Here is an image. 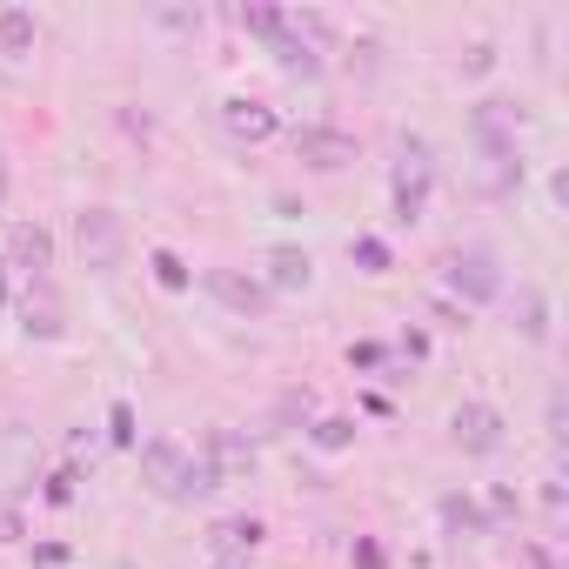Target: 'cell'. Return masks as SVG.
Masks as SVG:
<instances>
[{"label":"cell","instance_id":"1","mask_svg":"<svg viewBox=\"0 0 569 569\" xmlns=\"http://www.w3.org/2000/svg\"><path fill=\"white\" fill-rule=\"evenodd\" d=\"M74 248H81V261H88L94 274H114L121 254H128V221H121L114 208H81V214H74Z\"/></svg>","mask_w":569,"mask_h":569},{"label":"cell","instance_id":"2","mask_svg":"<svg viewBox=\"0 0 569 569\" xmlns=\"http://www.w3.org/2000/svg\"><path fill=\"white\" fill-rule=\"evenodd\" d=\"M449 296H462V309H489L502 302V268L489 248H462L449 254Z\"/></svg>","mask_w":569,"mask_h":569},{"label":"cell","instance_id":"3","mask_svg":"<svg viewBox=\"0 0 569 569\" xmlns=\"http://www.w3.org/2000/svg\"><path fill=\"white\" fill-rule=\"evenodd\" d=\"M356 154H362V141H356L349 128H336V121H309V128H296V161L316 168V174H342Z\"/></svg>","mask_w":569,"mask_h":569},{"label":"cell","instance_id":"4","mask_svg":"<svg viewBox=\"0 0 569 569\" xmlns=\"http://www.w3.org/2000/svg\"><path fill=\"white\" fill-rule=\"evenodd\" d=\"M201 289L228 309V316H241V322H261L268 316V281L261 274H241V268H201Z\"/></svg>","mask_w":569,"mask_h":569},{"label":"cell","instance_id":"5","mask_svg":"<svg viewBox=\"0 0 569 569\" xmlns=\"http://www.w3.org/2000/svg\"><path fill=\"white\" fill-rule=\"evenodd\" d=\"M449 436H456V449L462 456H496L502 449V436H509V416L496 409V402H462L456 416H449Z\"/></svg>","mask_w":569,"mask_h":569},{"label":"cell","instance_id":"6","mask_svg":"<svg viewBox=\"0 0 569 569\" xmlns=\"http://www.w3.org/2000/svg\"><path fill=\"white\" fill-rule=\"evenodd\" d=\"M221 128H228L234 141H248V148H261V141L281 134V114H274L268 101H254V94H228V101H221Z\"/></svg>","mask_w":569,"mask_h":569},{"label":"cell","instance_id":"7","mask_svg":"<svg viewBox=\"0 0 569 569\" xmlns=\"http://www.w3.org/2000/svg\"><path fill=\"white\" fill-rule=\"evenodd\" d=\"M8 268H28L34 281L54 268V228L48 221H14L8 228Z\"/></svg>","mask_w":569,"mask_h":569},{"label":"cell","instance_id":"8","mask_svg":"<svg viewBox=\"0 0 569 569\" xmlns=\"http://www.w3.org/2000/svg\"><path fill=\"white\" fill-rule=\"evenodd\" d=\"M261 542H268V522H261V516H221V522L208 529L214 562H248Z\"/></svg>","mask_w":569,"mask_h":569},{"label":"cell","instance_id":"9","mask_svg":"<svg viewBox=\"0 0 569 569\" xmlns=\"http://www.w3.org/2000/svg\"><path fill=\"white\" fill-rule=\"evenodd\" d=\"M21 336H28V342H61V336H68L61 302H54V281H48V274L21 296Z\"/></svg>","mask_w":569,"mask_h":569},{"label":"cell","instance_id":"10","mask_svg":"<svg viewBox=\"0 0 569 569\" xmlns=\"http://www.w3.org/2000/svg\"><path fill=\"white\" fill-rule=\"evenodd\" d=\"M201 456L214 462V476H221V482H241V476H254V462H261V456H254V442H248L241 429H208Z\"/></svg>","mask_w":569,"mask_h":569},{"label":"cell","instance_id":"11","mask_svg":"<svg viewBox=\"0 0 569 569\" xmlns=\"http://www.w3.org/2000/svg\"><path fill=\"white\" fill-rule=\"evenodd\" d=\"M309 281H316V254L309 248H296V241L268 248V296L274 289H309Z\"/></svg>","mask_w":569,"mask_h":569},{"label":"cell","instance_id":"12","mask_svg":"<svg viewBox=\"0 0 569 569\" xmlns=\"http://www.w3.org/2000/svg\"><path fill=\"white\" fill-rule=\"evenodd\" d=\"M268 54H274V68H281V74H296V81H316V74L329 68V61H322V48H309L296 28H281V34L268 41Z\"/></svg>","mask_w":569,"mask_h":569},{"label":"cell","instance_id":"13","mask_svg":"<svg viewBox=\"0 0 569 569\" xmlns=\"http://www.w3.org/2000/svg\"><path fill=\"white\" fill-rule=\"evenodd\" d=\"M134 456H141V476H148V482H154L161 496L174 489V476H181V462H188V449H181L174 436H148V442H141Z\"/></svg>","mask_w":569,"mask_h":569},{"label":"cell","instance_id":"14","mask_svg":"<svg viewBox=\"0 0 569 569\" xmlns=\"http://www.w3.org/2000/svg\"><path fill=\"white\" fill-rule=\"evenodd\" d=\"M34 41H41V21H34V8H0V54H8V61H21V54H34Z\"/></svg>","mask_w":569,"mask_h":569},{"label":"cell","instance_id":"15","mask_svg":"<svg viewBox=\"0 0 569 569\" xmlns=\"http://www.w3.org/2000/svg\"><path fill=\"white\" fill-rule=\"evenodd\" d=\"M214 489H221L214 462H208V456H188L181 476H174V489H168V502H201V496H214Z\"/></svg>","mask_w":569,"mask_h":569},{"label":"cell","instance_id":"16","mask_svg":"<svg viewBox=\"0 0 569 569\" xmlns=\"http://www.w3.org/2000/svg\"><path fill=\"white\" fill-rule=\"evenodd\" d=\"M436 516H442V529H456V536H489V529H496V522L462 496V489H449V496L436 502Z\"/></svg>","mask_w":569,"mask_h":569},{"label":"cell","instance_id":"17","mask_svg":"<svg viewBox=\"0 0 569 569\" xmlns=\"http://www.w3.org/2000/svg\"><path fill=\"white\" fill-rule=\"evenodd\" d=\"M516 329H522L536 349L549 342V302H542V289H529V281L516 289Z\"/></svg>","mask_w":569,"mask_h":569},{"label":"cell","instance_id":"18","mask_svg":"<svg viewBox=\"0 0 569 569\" xmlns=\"http://www.w3.org/2000/svg\"><path fill=\"white\" fill-rule=\"evenodd\" d=\"M234 21H241L254 41H274L281 28H289V8H268V0H241V8H234Z\"/></svg>","mask_w":569,"mask_h":569},{"label":"cell","instance_id":"19","mask_svg":"<svg viewBox=\"0 0 569 569\" xmlns=\"http://www.w3.org/2000/svg\"><path fill=\"white\" fill-rule=\"evenodd\" d=\"M148 274L161 281L168 296H188V289H194V268H188V261H181L174 248H154V254H148Z\"/></svg>","mask_w":569,"mask_h":569},{"label":"cell","instance_id":"20","mask_svg":"<svg viewBox=\"0 0 569 569\" xmlns=\"http://www.w3.org/2000/svg\"><path fill=\"white\" fill-rule=\"evenodd\" d=\"M309 442H316L322 456H342V449L356 442V416H316V422H309Z\"/></svg>","mask_w":569,"mask_h":569},{"label":"cell","instance_id":"21","mask_svg":"<svg viewBox=\"0 0 569 569\" xmlns=\"http://www.w3.org/2000/svg\"><path fill=\"white\" fill-rule=\"evenodd\" d=\"M349 254H356V268H362V274H389V268H396V254H389V241H382V234H356V241H349Z\"/></svg>","mask_w":569,"mask_h":569},{"label":"cell","instance_id":"22","mask_svg":"<svg viewBox=\"0 0 569 569\" xmlns=\"http://www.w3.org/2000/svg\"><path fill=\"white\" fill-rule=\"evenodd\" d=\"M108 442H114V449H141V429H134V402H114V409H108Z\"/></svg>","mask_w":569,"mask_h":569},{"label":"cell","instance_id":"23","mask_svg":"<svg viewBox=\"0 0 569 569\" xmlns=\"http://www.w3.org/2000/svg\"><path fill=\"white\" fill-rule=\"evenodd\" d=\"M382 362H389V349H382V342H356V349H349V369H362V376H376Z\"/></svg>","mask_w":569,"mask_h":569},{"label":"cell","instance_id":"24","mask_svg":"<svg viewBox=\"0 0 569 569\" xmlns=\"http://www.w3.org/2000/svg\"><path fill=\"white\" fill-rule=\"evenodd\" d=\"M74 482H81V476H74V469H54V476H48V489H41V496H48V502H54V509H68V502H74Z\"/></svg>","mask_w":569,"mask_h":569},{"label":"cell","instance_id":"25","mask_svg":"<svg viewBox=\"0 0 569 569\" xmlns=\"http://www.w3.org/2000/svg\"><path fill=\"white\" fill-rule=\"evenodd\" d=\"M516 509H522V496H516L509 482H496V489H489V509H482V516H489V522H502V516H516Z\"/></svg>","mask_w":569,"mask_h":569},{"label":"cell","instance_id":"26","mask_svg":"<svg viewBox=\"0 0 569 569\" xmlns=\"http://www.w3.org/2000/svg\"><path fill=\"white\" fill-rule=\"evenodd\" d=\"M349 556H356V569H389V549H382L376 536H362V542H356Z\"/></svg>","mask_w":569,"mask_h":569},{"label":"cell","instance_id":"27","mask_svg":"<svg viewBox=\"0 0 569 569\" xmlns=\"http://www.w3.org/2000/svg\"><path fill=\"white\" fill-rule=\"evenodd\" d=\"M489 68H496V48H489V41H476V48H469V61H462V74H469V81H482Z\"/></svg>","mask_w":569,"mask_h":569},{"label":"cell","instance_id":"28","mask_svg":"<svg viewBox=\"0 0 569 569\" xmlns=\"http://www.w3.org/2000/svg\"><path fill=\"white\" fill-rule=\"evenodd\" d=\"M0 542H21V509L0 502Z\"/></svg>","mask_w":569,"mask_h":569},{"label":"cell","instance_id":"29","mask_svg":"<svg viewBox=\"0 0 569 569\" xmlns=\"http://www.w3.org/2000/svg\"><path fill=\"white\" fill-rule=\"evenodd\" d=\"M402 356H409V362H422V356H429V336H422V329H409V336H402Z\"/></svg>","mask_w":569,"mask_h":569},{"label":"cell","instance_id":"30","mask_svg":"<svg viewBox=\"0 0 569 569\" xmlns=\"http://www.w3.org/2000/svg\"><path fill=\"white\" fill-rule=\"evenodd\" d=\"M8 296H14V268H8V254H0V309H8Z\"/></svg>","mask_w":569,"mask_h":569},{"label":"cell","instance_id":"31","mask_svg":"<svg viewBox=\"0 0 569 569\" xmlns=\"http://www.w3.org/2000/svg\"><path fill=\"white\" fill-rule=\"evenodd\" d=\"M8 188H14V174H8V148H0V208H8Z\"/></svg>","mask_w":569,"mask_h":569},{"label":"cell","instance_id":"32","mask_svg":"<svg viewBox=\"0 0 569 569\" xmlns=\"http://www.w3.org/2000/svg\"><path fill=\"white\" fill-rule=\"evenodd\" d=\"M529 562H536V569H556V556H549L542 542H529Z\"/></svg>","mask_w":569,"mask_h":569},{"label":"cell","instance_id":"33","mask_svg":"<svg viewBox=\"0 0 569 569\" xmlns=\"http://www.w3.org/2000/svg\"><path fill=\"white\" fill-rule=\"evenodd\" d=\"M208 569H248V562H208Z\"/></svg>","mask_w":569,"mask_h":569}]
</instances>
